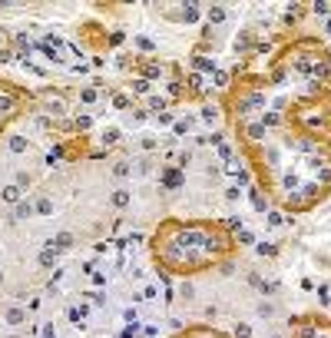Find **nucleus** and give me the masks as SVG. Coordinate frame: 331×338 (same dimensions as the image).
<instances>
[{"label": "nucleus", "instance_id": "1", "mask_svg": "<svg viewBox=\"0 0 331 338\" xmlns=\"http://www.w3.org/2000/svg\"><path fill=\"white\" fill-rule=\"evenodd\" d=\"M3 318H7V325H10V328H20V325H27V308H23V305H10L7 312H3Z\"/></svg>", "mask_w": 331, "mask_h": 338}, {"label": "nucleus", "instance_id": "2", "mask_svg": "<svg viewBox=\"0 0 331 338\" xmlns=\"http://www.w3.org/2000/svg\"><path fill=\"white\" fill-rule=\"evenodd\" d=\"M159 183H163L166 189H179V186H182V173H179L176 166H169V169L159 173Z\"/></svg>", "mask_w": 331, "mask_h": 338}, {"label": "nucleus", "instance_id": "3", "mask_svg": "<svg viewBox=\"0 0 331 338\" xmlns=\"http://www.w3.org/2000/svg\"><path fill=\"white\" fill-rule=\"evenodd\" d=\"M73 242H77V239H73V232H56L46 245H50V249H56V252H63V249H70Z\"/></svg>", "mask_w": 331, "mask_h": 338}, {"label": "nucleus", "instance_id": "4", "mask_svg": "<svg viewBox=\"0 0 331 338\" xmlns=\"http://www.w3.org/2000/svg\"><path fill=\"white\" fill-rule=\"evenodd\" d=\"M7 149H10V153H27V149H30V140L13 133V136H7Z\"/></svg>", "mask_w": 331, "mask_h": 338}, {"label": "nucleus", "instance_id": "5", "mask_svg": "<svg viewBox=\"0 0 331 338\" xmlns=\"http://www.w3.org/2000/svg\"><path fill=\"white\" fill-rule=\"evenodd\" d=\"M110 202H113L116 209H126V206L132 202V193H129V189H116V193L110 196Z\"/></svg>", "mask_w": 331, "mask_h": 338}, {"label": "nucleus", "instance_id": "6", "mask_svg": "<svg viewBox=\"0 0 331 338\" xmlns=\"http://www.w3.org/2000/svg\"><path fill=\"white\" fill-rule=\"evenodd\" d=\"M33 212H37V216H53V199L40 196L37 202H33Z\"/></svg>", "mask_w": 331, "mask_h": 338}, {"label": "nucleus", "instance_id": "7", "mask_svg": "<svg viewBox=\"0 0 331 338\" xmlns=\"http://www.w3.org/2000/svg\"><path fill=\"white\" fill-rule=\"evenodd\" d=\"M192 66H196L199 73H215V56H196Z\"/></svg>", "mask_w": 331, "mask_h": 338}, {"label": "nucleus", "instance_id": "8", "mask_svg": "<svg viewBox=\"0 0 331 338\" xmlns=\"http://www.w3.org/2000/svg\"><path fill=\"white\" fill-rule=\"evenodd\" d=\"M3 202H10V206L23 202V189H20L17 183H13V186H7V189H3Z\"/></svg>", "mask_w": 331, "mask_h": 338}, {"label": "nucleus", "instance_id": "9", "mask_svg": "<svg viewBox=\"0 0 331 338\" xmlns=\"http://www.w3.org/2000/svg\"><path fill=\"white\" fill-rule=\"evenodd\" d=\"M30 216H37L30 199H23V202H17V206H13V219H30Z\"/></svg>", "mask_w": 331, "mask_h": 338}, {"label": "nucleus", "instance_id": "10", "mask_svg": "<svg viewBox=\"0 0 331 338\" xmlns=\"http://www.w3.org/2000/svg\"><path fill=\"white\" fill-rule=\"evenodd\" d=\"M206 17H209V27H212V23H225L229 10H225V7H209V13H206Z\"/></svg>", "mask_w": 331, "mask_h": 338}, {"label": "nucleus", "instance_id": "11", "mask_svg": "<svg viewBox=\"0 0 331 338\" xmlns=\"http://www.w3.org/2000/svg\"><path fill=\"white\" fill-rule=\"evenodd\" d=\"M149 90H153V80H146V77H136V80H132V93H143V97H146Z\"/></svg>", "mask_w": 331, "mask_h": 338}, {"label": "nucleus", "instance_id": "12", "mask_svg": "<svg viewBox=\"0 0 331 338\" xmlns=\"http://www.w3.org/2000/svg\"><path fill=\"white\" fill-rule=\"evenodd\" d=\"M123 322L136 332V328H139V312H136V308H126V312H123Z\"/></svg>", "mask_w": 331, "mask_h": 338}, {"label": "nucleus", "instance_id": "13", "mask_svg": "<svg viewBox=\"0 0 331 338\" xmlns=\"http://www.w3.org/2000/svg\"><path fill=\"white\" fill-rule=\"evenodd\" d=\"M120 136H123V133L116 130V126H110V130H103V143H106V146H116V143H120Z\"/></svg>", "mask_w": 331, "mask_h": 338}, {"label": "nucleus", "instance_id": "14", "mask_svg": "<svg viewBox=\"0 0 331 338\" xmlns=\"http://www.w3.org/2000/svg\"><path fill=\"white\" fill-rule=\"evenodd\" d=\"M179 298H182V302H192V298H196V289H192V282H182V285H179Z\"/></svg>", "mask_w": 331, "mask_h": 338}, {"label": "nucleus", "instance_id": "15", "mask_svg": "<svg viewBox=\"0 0 331 338\" xmlns=\"http://www.w3.org/2000/svg\"><path fill=\"white\" fill-rule=\"evenodd\" d=\"M53 262H56V249H50V245H46V249L40 252V265H46V269H50Z\"/></svg>", "mask_w": 331, "mask_h": 338}, {"label": "nucleus", "instance_id": "16", "mask_svg": "<svg viewBox=\"0 0 331 338\" xmlns=\"http://www.w3.org/2000/svg\"><path fill=\"white\" fill-rule=\"evenodd\" d=\"M132 44L139 47V50H146V53H153V50H156V44L149 40V37H132Z\"/></svg>", "mask_w": 331, "mask_h": 338}, {"label": "nucleus", "instance_id": "17", "mask_svg": "<svg viewBox=\"0 0 331 338\" xmlns=\"http://www.w3.org/2000/svg\"><path fill=\"white\" fill-rule=\"evenodd\" d=\"M46 109H50V113H63V99L60 97H46Z\"/></svg>", "mask_w": 331, "mask_h": 338}, {"label": "nucleus", "instance_id": "18", "mask_svg": "<svg viewBox=\"0 0 331 338\" xmlns=\"http://www.w3.org/2000/svg\"><path fill=\"white\" fill-rule=\"evenodd\" d=\"M149 109H153V113H166V99L163 97H149Z\"/></svg>", "mask_w": 331, "mask_h": 338}, {"label": "nucleus", "instance_id": "19", "mask_svg": "<svg viewBox=\"0 0 331 338\" xmlns=\"http://www.w3.org/2000/svg\"><path fill=\"white\" fill-rule=\"evenodd\" d=\"M80 103H96V90H93V87L80 90Z\"/></svg>", "mask_w": 331, "mask_h": 338}, {"label": "nucleus", "instance_id": "20", "mask_svg": "<svg viewBox=\"0 0 331 338\" xmlns=\"http://www.w3.org/2000/svg\"><path fill=\"white\" fill-rule=\"evenodd\" d=\"M311 10L318 13V17H328V13H331V7L325 3V0H318V3H311Z\"/></svg>", "mask_w": 331, "mask_h": 338}, {"label": "nucleus", "instance_id": "21", "mask_svg": "<svg viewBox=\"0 0 331 338\" xmlns=\"http://www.w3.org/2000/svg\"><path fill=\"white\" fill-rule=\"evenodd\" d=\"M235 338H252V328L245 325V322H239V325H235Z\"/></svg>", "mask_w": 331, "mask_h": 338}, {"label": "nucleus", "instance_id": "22", "mask_svg": "<svg viewBox=\"0 0 331 338\" xmlns=\"http://www.w3.org/2000/svg\"><path fill=\"white\" fill-rule=\"evenodd\" d=\"M202 120H206V123L219 120V109H215V106H206V109H202Z\"/></svg>", "mask_w": 331, "mask_h": 338}, {"label": "nucleus", "instance_id": "23", "mask_svg": "<svg viewBox=\"0 0 331 338\" xmlns=\"http://www.w3.org/2000/svg\"><path fill=\"white\" fill-rule=\"evenodd\" d=\"M252 242H255V236H252L248 229H242V232H239V245H252Z\"/></svg>", "mask_w": 331, "mask_h": 338}, {"label": "nucleus", "instance_id": "24", "mask_svg": "<svg viewBox=\"0 0 331 338\" xmlns=\"http://www.w3.org/2000/svg\"><path fill=\"white\" fill-rule=\"evenodd\" d=\"M215 87H229V73L225 70H215Z\"/></svg>", "mask_w": 331, "mask_h": 338}, {"label": "nucleus", "instance_id": "25", "mask_svg": "<svg viewBox=\"0 0 331 338\" xmlns=\"http://www.w3.org/2000/svg\"><path fill=\"white\" fill-rule=\"evenodd\" d=\"M225 199H229V202H239V199H242V189H239V186H232L229 193H225Z\"/></svg>", "mask_w": 331, "mask_h": 338}, {"label": "nucleus", "instance_id": "26", "mask_svg": "<svg viewBox=\"0 0 331 338\" xmlns=\"http://www.w3.org/2000/svg\"><path fill=\"white\" fill-rule=\"evenodd\" d=\"M258 315H262V318H272V315H275V308L268 305V302H262V305H258Z\"/></svg>", "mask_w": 331, "mask_h": 338}, {"label": "nucleus", "instance_id": "27", "mask_svg": "<svg viewBox=\"0 0 331 338\" xmlns=\"http://www.w3.org/2000/svg\"><path fill=\"white\" fill-rule=\"evenodd\" d=\"M113 176H120V179H123V176H129V166H126V163H116V166H113Z\"/></svg>", "mask_w": 331, "mask_h": 338}, {"label": "nucleus", "instance_id": "28", "mask_svg": "<svg viewBox=\"0 0 331 338\" xmlns=\"http://www.w3.org/2000/svg\"><path fill=\"white\" fill-rule=\"evenodd\" d=\"M89 123H93L89 116H77V130H89Z\"/></svg>", "mask_w": 331, "mask_h": 338}, {"label": "nucleus", "instance_id": "29", "mask_svg": "<svg viewBox=\"0 0 331 338\" xmlns=\"http://www.w3.org/2000/svg\"><path fill=\"white\" fill-rule=\"evenodd\" d=\"M268 226H282V212H268Z\"/></svg>", "mask_w": 331, "mask_h": 338}, {"label": "nucleus", "instance_id": "30", "mask_svg": "<svg viewBox=\"0 0 331 338\" xmlns=\"http://www.w3.org/2000/svg\"><path fill=\"white\" fill-rule=\"evenodd\" d=\"M258 255H275V245H265L262 242V245H258Z\"/></svg>", "mask_w": 331, "mask_h": 338}, {"label": "nucleus", "instance_id": "31", "mask_svg": "<svg viewBox=\"0 0 331 338\" xmlns=\"http://www.w3.org/2000/svg\"><path fill=\"white\" fill-rule=\"evenodd\" d=\"M232 156V146H219V159H229Z\"/></svg>", "mask_w": 331, "mask_h": 338}, {"label": "nucleus", "instance_id": "32", "mask_svg": "<svg viewBox=\"0 0 331 338\" xmlns=\"http://www.w3.org/2000/svg\"><path fill=\"white\" fill-rule=\"evenodd\" d=\"M43 338H56V332H53V325H46V328H43Z\"/></svg>", "mask_w": 331, "mask_h": 338}, {"label": "nucleus", "instance_id": "33", "mask_svg": "<svg viewBox=\"0 0 331 338\" xmlns=\"http://www.w3.org/2000/svg\"><path fill=\"white\" fill-rule=\"evenodd\" d=\"M325 33H331V17H328V23H325Z\"/></svg>", "mask_w": 331, "mask_h": 338}, {"label": "nucleus", "instance_id": "34", "mask_svg": "<svg viewBox=\"0 0 331 338\" xmlns=\"http://www.w3.org/2000/svg\"><path fill=\"white\" fill-rule=\"evenodd\" d=\"M268 338H285V335H282V332H275V335H268Z\"/></svg>", "mask_w": 331, "mask_h": 338}, {"label": "nucleus", "instance_id": "35", "mask_svg": "<svg viewBox=\"0 0 331 338\" xmlns=\"http://www.w3.org/2000/svg\"><path fill=\"white\" fill-rule=\"evenodd\" d=\"M0 285H3V272H0Z\"/></svg>", "mask_w": 331, "mask_h": 338}, {"label": "nucleus", "instance_id": "36", "mask_svg": "<svg viewBox=\"0 0 331 338\" xmlns=\"http://www.w3.org/2000/svg\"><path fill=\"white\" fill-rule=\"evenodd\" d=\"M10 338H20V335H10Z\"/></svg>", "mask_w": 331, "mask_h": 338}, {"label": "nucleus", "instance_id": "37", "mask_svg": "<svg viewBox=\"0 0 331 338\" xmlns=\"http://www.w3.org/2000/svg\"><path fill=\"white\" fill-rule=\"evenodd\" d=\"M70 338H77V335H70Z\"/></svg>", "mask_w": 331, "mask_h": 338}]
</instances>
